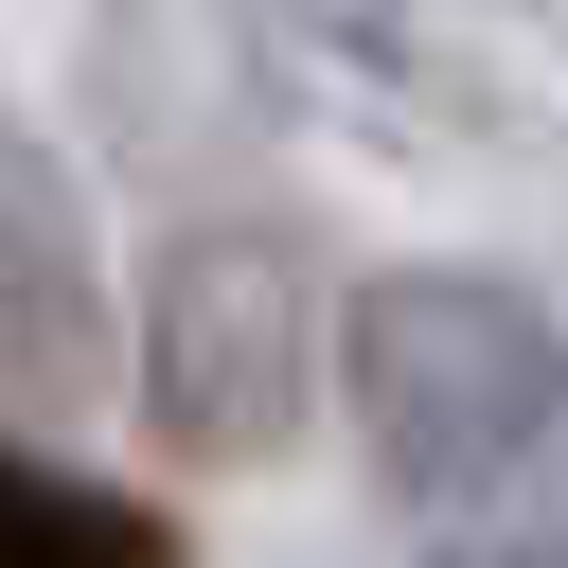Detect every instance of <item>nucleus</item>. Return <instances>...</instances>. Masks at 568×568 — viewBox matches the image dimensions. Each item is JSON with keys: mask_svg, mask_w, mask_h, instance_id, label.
<instances>
[{"mask_svg": "<svg viewBox=\"0 0 568 568\" xmlns=\"http://www.w3.org/2000/svg\"><path fill=\"white\" fill-rule=\"evenodd\" d=\"M320 373H337V302H320V248L284 213H195V231L142 248V284H124V408L178 462H284L320 426Z\"/></svg>", "mask_w": 568, "mask_h": 568, "instance_id": "f03ea898", "label": "nucleus"}, {"mask_svg": "<svg viewBox=\"0 0 568 568\" xmlns=\"http://www.w3.org/2000/svg\"><path fill=\"white\" fill-rule=\"evenodd\" d=\"M426 568H568V532H444Z\"/></svg>", "mask_w": 568, "mask_h": 568, "instance_id": "39448f33", "label": "nucleus"}, {"mask_svg": "<svg viewBox=\"0 0 568 568\" xmlns=\"http://www.w3.org/2000/svg\"><path fill=\"white\" fill-rule=\"evenodd\" d=\"M0 568H178L160 497L53 462V444H0Z\"/></svg>", "mask_w": 568, "mask_h": 568, "instance_id": "20e7f679", "label": "nucleus"}, {"mask_svg": "<svg viewBox=\"0 0 568 568\" xmlns=\"http://www.w3.org/2000/svg\"><path fill=\"white\" fill-rule=\"evenodd\" d=\"M337 426L390 515L532 532V497H568V302L444 248L337 284Z\"/></svg>", "mask_w": 568, "mask_h": 568, "instance_id": "f257e3e1", "label": "nucleus"}, {"mask_svg": "<svg viewBox=\"0 0 568 568\" xmlns=\"http://www.w3.org/2000/svg\"><path fill=\"white\" fill-rule=\"evenodd\" d=\"M124 390V266L89 231V178L53 160V124L0 89V444L71 426Z\"/></svg>", "mask_w": 568, "mask_h": 568, "instance_id": "7ed1b4c3", "label": "nucleus"}]
</instances>
